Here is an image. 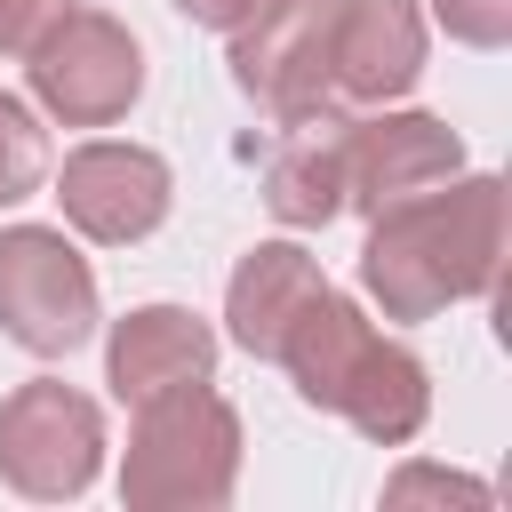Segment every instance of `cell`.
<instances>
[{"mask_svg": "<svg viewBox=\"0 0 512 512\" xmlns=\"http://www.w3.org/2000/svg\"><path fill=\"white\" fill-rule=\"evenodd\" d=\"M240 488V408L200 376L136 400L120 448V504L128 512H216Z\"/></svg>", "mask_w": 512, "mask_h": 512, "instance_id": "obj_1", "label": "cell"}, {"mask_svg": "<svg viewBox=\"0 0 512 512\" xmlns=\"http://www.w3.org/2000/svg\"><path fill=\"white\" fill-rule=\"evenodd\" d=\"M104 472V408L64 384V376H32L0 400V480L32 504H72L88 496Z\"/></svg>", "mask_w": 512, "mask_h": 512, "instance_id": "obj_2", "label": "cell"}, {"mask_svg": "<svg viewBox=\"0 0 512 512\" xmlns=\"http://www.w3.org/2000/svg\"><path fill=\"white\" fill-rule=\"evenodd\" d=\"M104 296L88 256L56 232V224H8L0 232V328L8 344H24L32 360H64L96 336Z\"/></svg>", "mask_w": 512, "mask_h": 512, "instance_id": "obj_3", "label": "cell"}, {"mask_svg": "<svg viewBox=\"0 0 512 512\" xmlns=\"http://www.w3.org/2000/svg\"><path fill=\"white\" fill-rule=\"evenodd\" d=\"M32 104L64 128H112L144 96V48L112 8H64L56 32L24 56Z\"/></svg>", "mask_w": 512, "mask_h": 512, "instance_id": "obj_4", "label": "cell"}, {"mask_svg": "<svg viewBox=\"0 0 512 512\" xmlns=\"http://www.w3.org/2000/svg\"><path fill=\"white\" fill-rule=\"evenodd\" d=\"M328 32H336V0H256L224 40H232V80L280 120H320L328 112Z\"/></svg>", "mask_w": 512, "mask_h": 512, "instance_id": "obj_5", "label": "cell"}, {"mask_svg": "<svg viewBox=\"0 0 512 512\" xmlns=\"http://www.w3.org/2000/svg\"><path fill=\"white\" fill-rule=\"evenodd\" d=\"M56 200H64V224L96 248H128V240H152L176 208V176L152 144H72L64 168H56Z\"/></svg>", "mask_w": 512, "mask_h": 512, "instance_id": "obj_6", "label": "cell"}, {"mask_svg": "<svg viewBox=\"0 0 512 512\" xmlns=\"http://www.w3.org/2000/svg\"><path fill=\"white\" fill-rule=\"evenodd\" d=\"M464 168V136L440 112H368L344 120V208L376 216L392 200H416Z\"/></svg>", "mask_w": 512, "mask_h": 512, "instance_id": "obj_7", "label": "cell"}, {"mask_svg": "<svg viewBox=\"0 0 512 512\" xmlns=\"http://www.w3.org/2000/svg\"><path fill=\"white\" fill-rule=\"evenodd\" d=\"M424 8L416 0H336L328 88L352 104H400L424 80Z\"/></svg>", "mask_w": 512, "mask_h": 512, "instance_id": "obj_8", "label": "cell"}, {"mask_svg": "<svg viewBox=\"0 0 512 512\" xmlns=\"http://www.w3.org/2000/svg\"><path fill=\"white\" fill-rule=\"evenodd\" d=\"M424 232H432V264H440V288L448 304H472V296H496L504 280V184L496 176H448L424 192Z\"/></svg>", "mask_w": 512, "mask_h": 512, "instance_id": "obj_9", "label": "cell"}, {"mask_svg": "<svg viewBox=\"0 0 512 512\" xmlns=\"http://www.w3.org/2000/svg\"><path fill=\"white\" fill-rule=\"evenodd\" d=\"M216 376V328L184 304H136L128 320H112L104 336V384L112 400H152L168 384H200Z\"/></svg>", "mask_w": 512, "mask_h": 512, "instance_id": "obj_10", "label": "cell"}, {"mask_svg": "<svg viewBox=\"0 0 512 512\" xmlns=\"http://www.w3.org/2000/svg\"><path fill=\"white\" fill-rule=\"evenodd\" d=\"M320 288H328V272H320L312 248H296V240H256V248L232 264V288H224V328H232V344L256 352V360H272L280 336H288V320H296Z\"/></svg>", "mask_w": 512, "mask_h": 512, "instance_id": "obj_11", "label": "cell"}, {"mask_svg": "<svg viewBox=\"0 0 512 512\" xmlns=\"http://www.w3.org/2000/svg\"><path fill=\"white\" fill-rule=\"evenodd\" d=\"M360 296L384 320H432V312H448V288H440V264H432V232H424V192L368 216Z\"/></svg>", "mask_w": 512, "mask_h": 512, "instance_id": "obj_12", "label": "cell"}, {"mask_svg": "<svg viewBox=\"0 0 512 512\" xmlns=\"http://www.w3.org/2000/svg\"><path fill=\"white\" fill-rule=\"evenodd\" d=\"M368 344H376L368 304H352L344 288H320V296L288 320V336H280L272 360L288 368V384H296L304 408H328V416H336V400H344V384H352V368H360Z\"/></svg>", "mask_w": 512, "mask_h": 512, "instance_id": "obj_13", "label": "cell"}, {"mask_svg": "<svg viewBox=\"0 0 512 512\" xmlns=\"http://www.w3.org/2000/svg\"><path fill=\"white\" fill-rule=\"evenodd\" d=\"M336 416H344L360 440H376V448H408V440L432 424V368H424L400 336L376 328V344L360 352V368H352Z\"/></svg>", "mask_w": 512, "mask_h": 512, "instance_id": "obj_14", "label": "cell"}, {"mask_svg": "<svg viewBox=\"0 0 512 512\" xmlns=\"http://www.w3.org/2000/svg\"><path fill=\"white\" fill-rule=\"evenodd\" d=\"M264 208L288 232H320L328 216H344V120H296L280 136V152L264 160Z\"/></svg>", "mask_w": 512, "mask_h": 512, "instance_id": "obj_15", "label": "cell"}, {"mask_svg": "<svg viewBox=\"0 0 512 512\" xmlns=\"http://www.w3.org/2000/svg\"><path fill=\"white\" fill-rule=\"evenodd\" d=\"M40 176H48V136H40V112H32L24 96H8V88H0V208L32 200V192H40Z\"/></svg>", "mask_w": 512, "mask_h": 512, "instance_id": "obj_16", "label": "cell"}, {"mask_svg": "<svg viewBox=\"0 0 512 512\" xmlns=\"http://www.w3.org/2000/svg\"><path fill=\"white\" fill-rule=\"evenodd\" d=\"M496 504L488 496V480H472V472H440V464H400L392 480H384V504Z\"/></svg>", "mask_w": 512, "mask_h": 512, "instance_id": "obj_17", "label": "cell"}, {"mask_svg": "<svg viewBox=\"0 0 512 512\" xmlns=\"http://www.w3.org/2000/svg\"><path fill=\"white\" fill-rule=\"evenodd\" d=\"M432 24L464 48H504L512 40V0H432Z\"/></svg>", "mask_w": 512, "mask_h": 512, "instance_id": "obj_18", "label": "cell"}, {"mask_svg": "<svg viewBox=\"0 0 512 512\" xmlns=\"http://www.w3.org/2000/svg\"><path fill=\"white\" fill-rule=\"evenodd\" d=\"M72 0H0V56H32L48 32H56V16H64Z\"/></svg>", "mask_w": 512, "mask_h": 512, "instance_id": "obj_19", "label": "cell"}, {"mask_svg": "<svg viewBox=\"0 0 512 512\" xmlns=\"http://www.w3.org/2000/svg\"><path fill=\"white\" fill-rule=\"evenodd\" d=\"M248 8H256V0H176V16H184V24H208V32H232Z\"/></svg>", "mask_w": 512, "mask_h": 512, "instance_id": "obj_20", "label": "cell"}]
</instances>
